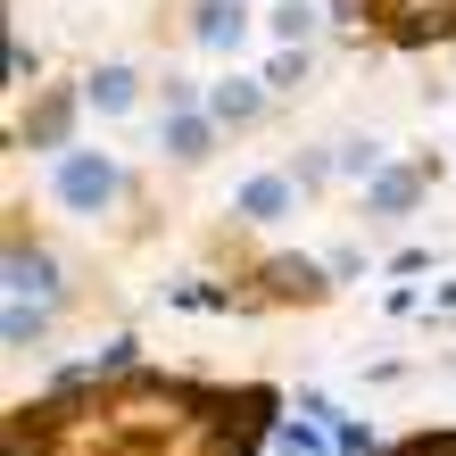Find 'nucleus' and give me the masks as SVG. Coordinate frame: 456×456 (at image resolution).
<instances>
[{
  "mask_svg": "<svg viewBox=\"0 0 456 456\" xmlns=\"http://www.w3.org/2000/svg\"><path fill=\"white\" fill-rule=\"evenodd\" d=\"M373 17L382 34H398V42H440V34H456V0H340V17Z\"/></svg>",
  "mask_w": 456,
  "mask_h": 456,
  "instance_id": "f257e3e1",
  "label": "nucleus"
},
{
  "mask_svg": "<svg viewBox=\"0 0 456 456\" xmlns=\"http://www.w3.org/2000/svg\"><path fill=\"white\" fill-rule=\"evenodd\" d=\"M50 183H59V200L75 208V216H100V208L117 200V167H109L100 150H67V158H59V175H50Z\"/></svg>",
  "mask_w": 456,
  "mask_h": 456,
  "instance_id": "f03ea898",
  "label": "nucleus"
},
{
  "mask_svg": "<svg viewBox=\"0 0 456 456\" xmlns=\"http://www.w3.org/2000/svg\"><path fill=\"white\" fill-rule=\"evenodd\" d=\"M240 216H249V224H282L290 216V175H257V183H240Z\"/></svg>",
  "mask_w": 456,
  "mask_h": 456,
  "instance_id": "7ed1b4c3",
  "label": "nucleus"
},
{
  "mask_svg": "<svg viewBox=\"0 0 456 456\" xmlns=\"http://www.w3.org/2000/svg\"><path fill=\"white\" fill-rule=\"evenodd\" d=\"M265 109V92L249 84V75H224V84H208V117H216V125H249Z\"/></svg>",
  "mask_w": 456,
  "mask_h": 456,
  "instance_id": "20e7f679",
  "label": "nucleus"
},
{
  "mask_svg": "<svg viewBox=\"0 0 456 456\" xmlns=\"http://www.w3.org/2000/svg\"><path fill=\"white\" fill-rule=\"evenodd\" d=\"M84 109H100V117H125V109H133V67H100L92 84H84Z\"/></svg>",
  "mask_w": 456,
  "mask_h": 456,
  "instance_id": "39448f33",
  "label": "nucleus"
},
{
  "mask_svg": "<svg viewBox=\"0 0 456 456\" xmlns=\"http://www.w3.org/2000/svg\"><path fill=\"white\" fill-rule=\"evenodd\" d=\"M200 42H216V50H240V42H249V17H240V0H232V9H224V0H208Z\"/></svg>",
  "mask_w": 456,
  "mask_h": 456,
  "instance_id": "423d86ee",
  "label": "nucleus"
},
{
  "mask_svg": "<svg viewBox=\"0 0 456 456\" xmlns=\"http://www.w3.org/2000/svg\"><path fill=\"white\" fill-rule=\"evenodd\" d=\"M208 125H216V117L175 109V117H167V150H175V158H208Z\"/></svg>",
  "mask_w": 456,
  "mask_h": 456,
  "instance_id": "0eeeda50",
  "label": "nucleus"
},
{
  "mask_svg": "<svg viewBox=\"0 0 456 456\" xmlns=\"http://www.w3.org/2000/svg\"><path fill=\"white\" fill-rule=\"evenodd\" d=\"M307 34H315V9H307V0H274V42L299 50Z\"/></svg>",
  "mask_w": 456,
  "mask_h": 456,
  "instance_id": "6e6552de",
  "label": "nucleus"
},
{
  "mask_svg": "<svg viewBox=\"0 0 456 456\" xmlns=\"http://www.w3.org/2000/svg\"><path fill=\"white\" fill-rule=\"evenodd\" d=\"M307 84V50H274L265 59V92H299Z\"/></svg>",
  "mask_w": 456,
  "mask_h": 456,
  "instance_id": "1a4fd4ad",
  "label": "nucleus"
},
{
  "mask_svg": "<svg viewBox=\"0 0 456 456\" xmlns=\"http://www.w3.org/2000/svg\"><path fill=\"white\" fill-rule=\"evenodd\" d=\"M365 200H373V208H407V200H415V183H407V175H373V191H365Z\"/></svg>",
  "mask_w": 456,
  "mask_h": 456,
  "instance_id": "9d476101",
  "label": "nucleus"
},
{
  "mask_svg": "<svg viewBox=\"0 0 456 456\" xmlns=\"http://www.w3.org/2000/svg\"><path fill=\"white\" fill-rule=\"evenodd\" d=\"M373 167H382V150H373V142H348L340 150V175H373Z\"/></svg>",
  "mask_w": 456,
  "mask_h": 456,
  "instance_id": "9b49d317",
  "label": "nucleus"
},
{
  "mask_svg": "<svg viewBox=\"0 0 456 456\" xmlns=\"http://www.w3.org/2000/svg\"><path fill=\"white\" fill-rule=\"evenodd\" d=\"M34 332H42V315H25V299H9V348H25Z\"/></svg>",
  "mask_w": 456,
  "mask_h": 456,
  "instance_id": "f8f14e48",
  "label": "nucleus"
}]
</instances>
